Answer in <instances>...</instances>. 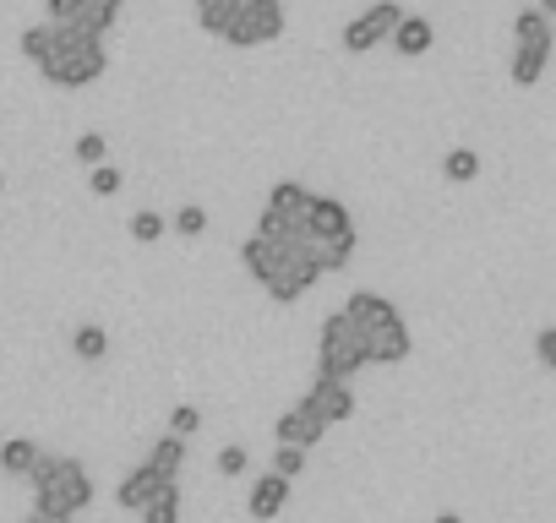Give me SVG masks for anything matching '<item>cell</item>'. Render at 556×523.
Wrapping results in <instances>:
<instances>
[{
    "instance_id": "cell-1",
    "label": "cell",
    "mask_w": 556,
    "mask_h": 523,
    "mask_svg": "<svg viewBox=\"0 0 556 523\" xmlns=\"http://www.w3.org/2000/svg\"><path fill=\"white\" fill-rule=\"evenodd\" d=\"M344 317H350V328L361 333L366 360H377V366L409 360V328H404V317H399L393 301H382L377 290H355V295L344 301Z\"/></svg>"
},
{
    "instance_id": "cell-2",
    "label": "cell",
    "mask_w": 556,
    "mask_h": 523,
    "mask_svg": "<svg viewBox=\"0 0 556 523\" xmlns=\"http://www.w3.org/2000/svg\"><path fill=\"white\" fill-rule=\"evenodd\" d=\"M28 480H34V507H45V512L77 518V512L93 507V480H88V469L77 458H50L45 452Z\"/></svg>"
},
{
    "instance_id": "cell-3",
    "label": "cell",
    "mask_w": 556,
    "mask_h": 523,
    "mask_svg": "<svg viewBox=\"0 0 556 523\" xmlns=\"http://www.w3.org/2000/svg\"><path fill=\"white\" fill-rule=\"evenodd\" d=\"M39 66H45V77L55 88H88V82H99L110 72V55H104L99 39H83L77 28H55V44H50V55Z\"/></svg>"
},
{
    "instance_id": "cell-4",
    "label": "cell",
    "mask_w": 556,
    "mask_h": 523,
    "mask_svg": "<svg viewBox=\"0 0 556 523\" xmlns=\"http://www.w3.org/2000/svg\"><path fill=\"white\" fill-rule=\"evenodd\" d=\"M361 366H371V360H366V344H361V333L350 328V317L333 311V317L323 322V339H317V377H323V382H350Z\"/></svg>"
},
{
    "instance_id": "cell-5",
    "label": "cell",
    "mask_w": 556,
    "mask_h": 523,
    "mask_svg": "<svg viewBox=\"0 0 556 523\" xmlns=\"http://www.w3.org/2000/svg\"><path fill=\"white\" fill-rule=\"evenodd\" d=\"M317 279H323V268H317V256L306 251V245H295V240H285L273 251V268H267V295L273 301H285V306H295L301 295H312L317 290Z\"/></svg>"
},
{
    "instance_id": "cell-6",
    "label": "cell",
    "mask_w": 556,
    "mask_h": 523,
    "mask_svg": "<svg viewBox=\"0 0 556 523\" xmlns=\"http://www.w3.org/2000/svg\"><path fill=\"white\" fill-rule=\"evenodd\" d=\"M399 17H404L399 0H377V7H366V12L344 28V50H350V55H366V50L388 44V39H393V28H399Z\"/></svg>"
},
{
    "instance_id": "cell-7",
    "label": "cell",
    "mask_w": 556,
    "mask_h": 523,
    "mask_svg": "<svg viewBox=\"0 0 556 523\" xmlns=\"http://www.w3.org/2000/svg\"><path fill=\"white\" fill-rule=\"evenodd\" d=\"M301 229H306V251H312V245H323V240L355 234V218H350V207H344L339 196H317V191H312V202H306V213H301Z\"/></svg>"
},
{
    "instance_id": "cell-8",
    "label": "cell",
    "mask_w": 556,
    "mask_h": 523,
    "mask_svg": "<svg viewBox=\"0 0 556 523\" xmlns=\"http://www.w3.org/2000/svg\"><path fill=\"white\" fill-rule=\"evenodd\" d=\"M273 436H278V447H317L323 436H328V425H323V414L301 398V404H290L285 414H278V425H273Z\"/></svg>"
},
{
    "instance_id": "cell-9",
    "label": "cell",
    "mask_w": 556,
    "mask_h": 523,
    "mask_svg": "<svg viewBox=\"0 0 556 523\" xmlns=\"http://www.w3.org/2000/svg\"><path fill=\"white\" fill-rule=\"evenodd\" d=\"M306 404L323 414V425H344L350 414H355V393H350V382H312V393H306Z\"/></svg>"
},
{
    "instance_id": "cell-10",
    "label": "cell",
    "mask_w": 556,
    "mask_h": 523,
    "mask_svg": "<svg viewBox=\"0 0 556 523\" xmlns=\"http://www.w3.org/2000/svg\"><path fill=\"white\" fill-rule=\"evenodd\" d=\"M240 23L251 28L256 44H273L285 34V0H240Z\"/></svg>"
},
{
    "instance_id": "cell-11",
    "label": "cell",
    "mask_w": 556,
    "mask_h": 523,
    "mask_svg": "<svg viewBox=\"0 0 556 523\" xmlns=\"http://www.w3.org/2000/svg\"><path fill=\"white\" fill-rule=\"evenodd\" d=\"M164 485H175V480H159L148 463H137V469H131V474L115 485V507H126V512H142V507H148V501H153Z\"/></svg>"
},
{
    "instance_id": "cell-12",
    "label": "cell",
    "mask_w": 556,
    "mask_h": 523,
    "mask_svg": "<svg viewBox=\"0 0 556 523\" xmlns=\"http://www.w3.org/2000/svg\"><path fill=\"white\" fill-rule=\"evenodd\" d=\"M285 501H290V480H278V474H262V480H251L245 512H251L256 523H267V518H278V512H285Z\"/></svg>"
},
{
    "instance_id": "cell-13",
    "label": "cell",
    "mask_w": 556,
    "mask_h": 523,
    "mask_svg": "<svg viewBox=\"0 0 556 523\" xmlns=\"http://www.w3.org/2000/svg\"><path fill=\"white\" fill-rule=\"evenodd\" d=\"M388 44H393V50H399V55H409V61H415V55H426V50H431V44H437V28H431V23H426V17H415V12H404V17H399V28H393V39H388Z\"/></svg>"
},
{
    "instance_id": "cell-14",
    "label": "cell",
    "mask_w": 556,
    "mask_h": 523,
    "mask_svg": "<svg viewBox=\"0 0 556 523\" xmlns=\"http://www.w3.org/2000/svg\"><path fill=\"white\" fill-rule=\"evenodd\" d=\"M306 202H312V191H306L301 180H278V186L267 191V213H278V218H290V224H301Z\"/></svg>"
},
{
    "instance_id": "cell-15",
    "label": "cell",
    "mask_w": 556,
    "mask_h": 523,
    "mask_svg": "<svg viewBox=\"0 0 556 523\" xmlns=\"http://www.w3.org/2000/svg\"><path fill=\"white\" fill-rule=\"evenodd\" d=\"M148 469H153V474H159V480H175V474H180V469H186V442H180V436H169V431H164V436H159V442H153V452H148Z\"/></svg>"
},
{
    "instance_id": "cell-16",
    "label": "cell",
    "mask_w": 556,
    "mask_h": 523,
    "mask_svg": "<svg viewBox=\"0 0 556 523\" xmlns=\"http://www.w3.org/2000/svg\"><path fill=\"white\" fill-rule=\"evenodd\" d=\"M45 452L28 442V436H7V442H0V469H7V474H34V463H39Z\"/></svg>"
},
{
    "instance_id": "cell-17",
    "label": "cell",
    "mask_w": 556,
    "mask_h": 523,
    "mask_svg": "<svg viewBox=\"0 0 556 523\" xmlns=\"http://www.w3.org/2000/svg\"><path fill=\"white\" fill-rule=\"evenodd\" d=\"M513 34H518V50H551V17H540L534 7L513 17Z\"/></svg>"
},
{
    "instance_id": "cell-18",
    "label": "cell",
    "mask_w": 556,
    "mask_h": 523,
    "mask_svg": "<svg viewBox=\"0 0 556 523\" xmlns=\"http://www.w3.org/2000/svg\"><path fill=\"white\" fill-rule=\"evenodd\" d=\"M235 12H240V0H197V23L213 39H224V28L235 23Z\"/></svg>"
},
{
    "instance_id": "cell-19",
    "label": "cell",
    "mask_w": 556,
    "mask_h": 523,
    "mask_svg": "<svg viewBox=\"0 0 556 523\" xmlns=\"http://www.w3.org/2000/svg\"><path fill=\"white\" fill-rule=\"evenodd\" d=\"M545 61H551V50H518L513 44V82L518 88H534L545 77Z\"/></svg>"
},
{
    "instance_id": "cell-20",
    "label": "cell",
    "mask_w": 556,
    "mask_h": 523,
    "mask_svg": "<svg viewBox=\"0 0 556 523\" xmlns=\"http://www.w3.org/2000/svg\"><path fill=\"white\" fill-rule=\"evenodd\" d=\"M273 251H278V240H262V234H251V240L240 245V262H245V273H251V279H267Z\"/></svg>"
},
{
    "instance_id": "cell-21",
    "label": "cell",
    "mask_w": 556,
    "mask_h": 523,
    "mask_svg": "<svg viewBox=\"0 0 556 523\" xmlns=\"http://www.w3.org/2000/svg\"><path fill=\"white\" fill-rule=\"evenodd\" d=\"M72 349H77V360H104V355H110V333H104L99 322H83V328L72 333Z\"/></svg>"
},
{
    "instance_id": "cell-22",
    "label": "cell",
    "mask_w": 556,
    "mask_h": 523,
    "mask_svg": "<svg viewBox=\"0 0 556 523\" xmlns=\"http://www.w3.org/2000/svg\"><path fill=\"white\" fill-rule=\"evenodd\" d=\"M142 523H180V485H164V490L142 507Z\"/></svg>"
},
{
    "instance_id": "cell-23",
    "label": "cell",
    "mask_w": 556,
    "mask_h": 523,
    "mask_svg": "<svg viewBox=\"0 0 556 523\" xmlns=\"http://www.w3.org/2000/svg\"><path fill=\"white\" fill-rule=\"evenodd\" d=\"M442 175L458 180V186H469V180L480 175V153H475V148H453V153L442 158Z\"/></svg>"
},
{
    "instance_id": "cell-24",
    "label": "cell",
    "mask_w": 556,
    "mask_h": 523,
    "mask_svg": "<svg viewBox=\"0 0 556 523\" xmlns=\"http://www.w3.org/2000/svg\"><path fill=\"white\" fill-rule=\"evenodd\" d=\"M267 474L301 480V474H306V452H301V447H273V469H267Z\"/></svg>"
},
{
    "instance_id": "cell-25",
    "label": "cell",
    "mask_w": 556,
    "mask_h": 523,
    "mask_svg": "<svg viewBox=\"0 0 556 523\" xmlns=\"http://www.w3.org/2000/svg\"><path fill=\"white\" fill-rule=\"evenodd\" d=\"M17 44H23V55H28V61H45V55H50V44H55V28H50V23H34V28H23V39H17Z\"/></svg>"
},
{
    "instance_id": "cell-26",
    "label": "cell",
    "mask_w": 556,
    "mask_h": 523,
    "mask_svg": "<svg viewBox=\"0 0 556 523\" xmlns=\"http://www.w3.org/2000/svg\"><path fill=\"white\" fill-rule=\"evenodd\" d=\"M159 234H164V218H159V213H148V207L131 213V240H137V245H153Z\"/></svg>"
},
{
    "instance_id": "cell-27",
    "label": "cell",
    "mask_w": 556,
    "mask_h": 523,
    "mask_svg": "<svg viewBox=\"0 0 556 523\" xmlns=\"http://www.w3.org/2000/svg\"><path fill=\"white\" fill-rule=\"evenodd\" d=\"M88 186H93V196H115L121 191V169L115 164H93L88 169Z\"/></svg>"
},
{
    "instance_id": "cell-28",
    "label": "cell",
    "mask_w": 556,
    "mask_h": 523,
    "mask_svg": "<svg viewBox=\"0 0 556 523\" xmlns=\"http://www.w3.org/2000/svg\"><path fill=\"white\" fill-rule=\"evenodd\" d=\"M197 425H202V414H197L191 404H175V409H169V436H180V442H186Z\"/></svg>"
},
{
    "instance_id": "cell-29",
    "label": "cell",
    "mask_w": 556,
    "mask_h": 523,
    "mask_svg": "<svg viewBox=\"0 0 556 523\" xmlns=\"http://www.w3.org/2000/svg\"><path fill=\"white\" fill-rule=\"evenodd\" d=\"M83 12V0H45V17L50 28H72V17Z\"/></svg>"
},
{
    "instance_id": "cell-30",
    "label": "cell",
    "mask_w": 556,
    "mask_h": 523,
    "mask_svg": "<svg viewBox=\"0 0 556 523\" xmlns=\"http://www.w3.org/2000/svg\"><path fill=\"white\" fill-rule=\"evenodd\" d=\"M77 164H88V169L104 164V137H99V131H83V137H77Z\"/></svg>"
},
{
    "instance_id": "cell-31",
    "label": "cell",
    "mask_w": 556,
    "mask_h": 523,
    "mask_svg": "<svg viewBox=\"0 0 556 523\" xmlns=\"http://www.w3.org/2000/svg\"><path fill=\"white\" fill-rule=\"evenodd\" d=\"M169 224H175L180 234H202V229H207V213H202L197 202H186V207H180V213H175Z\"/></svg>"
},
{
    "instance_id": "cell-32",
    "label": "cell",
    "mask_w": 556,
    "mask_h": 523,
    "mask_svg": "<svg viewBox=\"0 0 556 523\" xmlns=\"http://www.w3.org/2000/svg\"><path fill=\"white\" fill-rule=\"evenodd\" d=\"M245 447H218V474H245Z\"/></svg>"
},
{
    "instance_id": "cell-33",
    "label": "cell",
    "mask_w": 556,
    "mask_h": 523,
    "mask_svg": "<svg viewBox=\"0 0 556 523\" xmlns=\"http://www.w3.org/2000/svg\"><path fill=\"white\" fill-rule=\"evenodd\" d=\"M534 360H540V366H556V328H540V339H534Z\"/></svg>"
},
{
    "instance_id": "cell-34",
    "label": "cell",
    "mask_w": 556,
    "mask_h": 523,
    "mask_svg": "<svg viewBox=\"0 0 556 523\" xmlns=\"http://www.w3.org/2000/svg\"><path fill=\"white\" fill-rule=\"evenodd\" d=\"M28 523H72V518H61V512H45V507H34V512H28Z\"/></svg>"
},
{
    "instance_id": "cell-35",
    "label": "cell",
    "mask_w": 556,
    "mask_h": 523,
    "mask_svg": "<svg viewBox=\"0 0 556 523\" xmlns=\"http://www.w3.org/2000/svg\"><path fill=\"white\" fill-rule=\"evenodd\" d=\"M431 523H464V518H458V512H437Z\"/></svg>"
},
{
    "instance_id": "cell-36",
    "label": "cell",
    "mask_w": 556,
    "mask_h": 523,
    "mask_svg": "<svg viewBox=\"0 0 556 523\" xmlns=\"http://www.w3.org/2000/svg\"><path fill=\"white\" fill-rule=\"evenodd\" d=\"M534 12H540V17H551V12H556V0H540V7H534Z\"/></svg>"
},
{
    "instance_id": "cell-37",
    "label": "cell",
    "mask_w": 556,
    "mask_h": 523,
    "mask_svg": "<svg viewBox=\"0 0 556 523\" xmlns=\"http://www.w3.org/2000/svg\"><path fill=\"white\" fill-rule=\"evenodd\" d=\"M99 7H110V12H121V0H99Z\"/></svg>"
},
{
    "instance_id": "cell-38",
    "label": "cell",
    "mask_w": 556,
    "mask_h": 523,
    "mask_svg": "<svg viewBox=\"0 0 556 523\" xmlns=\"http://www.w3.org/2000/svg\"><path fill=\"white\" fill-rule=\"evenodd\" d=\"M0 191H7V175H0Z\"/></svg>"
}]
</instances>
